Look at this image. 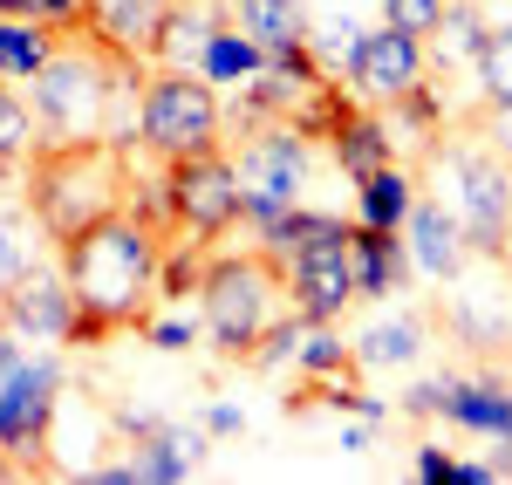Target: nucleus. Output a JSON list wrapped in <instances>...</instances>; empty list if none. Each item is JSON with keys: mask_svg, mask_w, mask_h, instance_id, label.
Here are the masks:
<instances>
[{"mask_svg": "<svg viewBox=\"0 0 512 485\" xmlns=\"http://www.w3.org/2000/svg\"><path fill=\"white\" fill-rule=\"evenodd\" d=\"M28 110H35V144H123L130 123H117V103L137 96V55L110 48L103 35H62V48L41 62L28 82Z\"/></svg>", "mask_w": 512, "mask_h": 485, "instance_id": "1", "label": "nucleus"}, {"mask_svg": "<svg viewBox=\"0 0 512 485\" xmlns=\"http://www.w3.org/2000/svg\"><path fill=\"white\" fill-rule=\"evenodd\" d=\"M55 253H62V274L76 287L82 315H103L110 328H144L151 322L164 240L130 212V205L110 212V219H96V226H82L76 240H62Z\"/></svg>", "mask_w": 512, "mask_h": 485, "instance_id": "2", "label": "nucleus"}, {"mask_svg": "<svg viewBox=\"0 0 512 485\" xmlns=\"http://www.w3.org/2000/svg\"><path fill=\"white\" fill-rule=\"evenodd\" d=\"M123 158H130L123 144H35L21 199L35 205L48 246L76 240L82 226H96V219L130 205V164Z\"/></svg>", "mask_w": 512, "mask_h": 485, "instance_id": "3", "label": "nucleus"}, {"mask_svg": "<svg viewBox=\"0 0 512 485\" xmlns=\"http://www.w3.org/2000/svg\"><path fill=\"white\" fill-rule=\"evenodd\" d=\"M437 199L472 253H512V164L478 137H431Z\"/></svg>", "mask_w": 512, "mask_h": 485, "instance_id": "4", "label": "nucleus"}, {"mask_svg": "<svg viewBox=\"0 0 512 485\" xmlns=\"http://www.w3.org/2000/svg\"><path fill=\"white\" fill-rule=\"evenodd\" d=\"M198 315L219 356L246 363L253 342L287 315V281L267 253H219L205 260V281H198Z\"/></svg>", "mask_w": 512, "mask_h": 485, "instance_id": "5", "label": "nucleus"}, {"mask_svg": "<svg viewBox=\"0 0 512 485\" xmlns=\"http://www.w3.org/2000/svg\"><path fill=\"white\" fill-rule=\"evenodd\" d=\"M137 151L178 164L198 158V151H226V103L205 76H185V69H164L137 89V130H130Z\"/></svg>", "mask_w": 512, "mask_h": 485, "instance_id": "6", "label": "nucleus"}, {"mask_svg": "<svg viewBox=\"0 0 512 485\" xmlns=\"http://www.w3.org/2000/svg\"><path fill=\"white\" fill-rule=\"evenodd\" d=\"M233 178H239V226H260L287 205H301L315 178V144L294 123H253L233 137Z\"/></svg>", "mask_w": 512, "mask_h": 485, "instance_id": "7", "label": "nucleus"}, {"mask_svg": "<svg viewBox=\"0 0 512 485\" xmlns=\"http://www.w3.org/2000/svg\"><path fill=\"white\" fill-rule=\"evenodd\" d=\"M437 335L472 356H512V274L506 253H472L437 294Z\"/></svg>", "mask_w": 512, "mask_h": 485, "instance_id": "8", "label": "nucleus"}, {"mask_svg": "<svg viewBox=\"0 0 512 485\" xmlns=\"http://www.w3.org/2000/svg\"><path fill=\"white\" fill-rule=\"evenodd\" d=\"M164 199H171V233L198 246H219L239 226V178L226 151H198L164 171Z\"/></svg>", "mask_w": 512, "mask_h": 485, "instance_id": "9", "label": "nucleus"}, {"mask_svg": "<svg viewBox=\"0 0 512 485\" xmlns=\"http://www.w3.org/2000/svg\"><path fill=\"white\" fill-rule=\"evenodd\" d=\"M335 82L349 89L362 110H390L396 96H410L417 82H431V55L424 41L403 28H362L349 41V55L335 62Z\"/></svg>", "mask_w": 512, "mask_h": 485, "instance_id": "10", "label": "nucleus"}, {"mask_svg": "<svg viewBox=\"0 0 512 485\" xmlns=\"http://www.w3.org/2000/svg\"><path fill=\"white\" fill-rule=\"evenodd\" d=\"M62 397V363L55 356H21L0 376V451L21 458L28 472H48V417Z\"/></svg>", "mask_w": 512, "mask_h": 485, "instance_id": "11", "label": "nucleus"}, {"mask_svg": "<svg viewBox=\"0 0 512 485\" xmlns=\"http://www.w3.org/2000/svg\"><path fill=\"white\" fill-rule=\"evenodd\" d=\"M355 226V219H349ZM280 281H287V308L301 322H342L355 308V267H349V233H328V240L301 246L280 260Z\"/></svg>", "mask_w": 512, "mask_h": 485, "instance_id": "12", "label": "nucleus"}, {"mask_svg": "<svg viewBox=\"0 0 512 485\" xmlns=\"http://www.w3.org/2000/svg\"><path fill=\"white\" fill-rule=\"evenodd\" d=\"M0 322L21 342H69V328H76V287H69V274L41 260L35 274L0 301Z\"/></svg>", "mask_w": 512, "mask_h": 485, "instance_id": "13", "label": "nucleus"}, {"mask_svg": "<svg viewBox=\"0 0 512 485\" xmlns=\"http://www.w3.org/2000/svg\"><path fill=\"white\" fill-rule=\"evenodd\" d=\"M403 253H410V274H424V281H451V274H465V260H472V246L458 233V219L444 212V199H417L410 205V219H403Z\"/></svg>", "mask_w": 512, "mask_h": 485, "instance_id": "14", "label": "nucleus"}, {"mask_svg": "<svg viewBox=\"0 0 512 485\" xmlns=\"http://www.w3.org/2000/svg\"><path fill=\"white\" fill-rule=\"evenodd\" d=\"M82 7H89V35H103L110 48L137 55V62H151L178 0H82Z\"/></svg>", "mask_w": 512, "mask_h": 485, "instance_id": "15", "label": "nucleus"}, {"mask_svg": "<svg viewBox=\"0 0 512 485\" xmlns=\"http://www.w3.org/2000/svg\"><path fill=\"white\" fill-rule=\"evenodd\" d=\"M349 267H355V301H390L410 281V253H403V233H383V226H349Z\"/></svg>", "mask_w": 512, "mask_h": 485, "instance_id": "16", "label": "nucleus"}, {"mask_svg": "<svg viewBox=\"0 0 512 485\" xmlns=\"http://www.w3.org/2000/svg\"><path fill=\"white\" fill-rule=\"evenodd\" d=\"M219 14H226V28H239L246 41H260L267 55H280V48H301V41L315 35L308 0H219Z\"/></svg>", "mask_w": 512, "mask_h": 485, "instance_id": "17", "label": "nucleus"}, {"mask_svg": "<svg viewBox=\"0 0 512 485\" xmlns=\"http://www.w3.org/2000/svg\"><path fill=\"white\" fill-rule=\"evenodd\" d=\"M437 417L458 431H478V438H512V390L499 376H451Z\"/></svg>", "mask_w": 512, "mask_h": 485, "instance_id": "18", "label": "nucleus"}, {"mask_svg": "<svg viewBox=\"0 0 512 485\" xmlns=\"http://www.w3.org/2000/svg\"><path fill=\"white\" fill-rule=\"evenodd\" d=\"M41 260H48V233H41L35 205H28V199H7V205H0V301L28 281Z\"/></svg>", "mask_w": 512, "mask_h": 485, "instance_id": "19", "label": "nucleus"}, {"mask_svg": "<svg viewBox=\"0 0 512 485\" xmlns=\"http://www.w3.org/2000/svg\"><path fill=\"white\" fill-rule=\"evenodd\" d=\"M328 151H335V164H342V178H349V185H355V178H369L376 164L396 158V151H390V123L376 117V110H362V103L328 130Z\"/></svg>", "mask_w": 512, "mask_h": 485, "instance_id": "20", "label": "nucleus"}, {"mask_svg": "<svg viewBox=\"0 0 512 485\" xmlns=\"http://www.w3.org/2000/svg\"><path fill=\"white\" fill-rule=\"evenodd\" d=\"M410 205H417V185H410V171H403L396 158H390V164H376L369 178H355V219H362V226L403 233Z\"/></svg>", "mask_w": 512, "mask_h": 485, "instance_id": "21", "label": "nucleus"}, {"mask_svg": "<svg viewBox=\"0 0 512 485\" xmlns=\"http://www.w3.org/2000/svg\"><path fill=\"white\" fill-rule=\"evenodd\" d=\"M219 21H226V14H219V0H212V7L178 0V7H171V21H164V41H158V55H151V62L198 76V55H205V41L219 35Z\"/></svg>", "mask_w": 512, "mask_h": 485, "instance_id": "22", "label": "nucleus"}, {"mask_svg": "<svg viewBox=\"0 0 512 485\" xmlns=\"http://www.w3.org/2000/svg\"><path fill=\"white\" fill-rule=\"evenodd\" d=\"M349 356H355V369L417 363V356H424V315H383V322H369L349 342Z\"/></svg>", "mask_w": 512, "mask_h": 485, "instance_id": "23", "label": "nucleus"}, {"mask_svg": "<svg viewBox=\"0 0 512 485\" xmlns=\"http://www.w3.org/2000/svg\"><path fill=\"white\" fill-rule=\"evenodd\" d=\"M355 219V212H349ZM349 219L342 212H308V205H287V212H274V219H260L253 233H260V253L267 260H287V253H301V246H315V240H328V233H349Z\"/></svg>", "mask_w": 512, "mask_h": 485, "instance_id": "24", "label": "nucleus"}, {"mask_svg": "<svg viewBox=\"0 0 512 485\" xmlns=\"http://www.w3.org/2000/svg\"><path fill=\"white\" fill-rule=\"evenodd\" d=\"M260 62H267V48L219 21V35L205 41V55H198V76L212 82V89H246V82L260 76Z\"/></svg>", "mask_w": 512, "mask_h": 485, "instance_id": "25", "label": "nucleus"}, {"mask_svg": "<svg viewBox=\"0 0 512 485\" xmlns=\"http://www.w3.org/2000/svg\"><path fill=\"white\" fill-rule=\"evenodd\" d=\"M55 48H62V35H55V28L0 14V82H35L41 62H48Z\"/></svg>", "mask_w": 512, "mask_h": 485, "instance_id": "26", "label": "nucleus"}, {"mask_svg": "<svg viewBox=\"0 0 512 485\" xmlns=\"http://www.w3.org/2000/svg\"><path fill=\"white\" fill-rule=\"evenodd\" d=\"M294 369L315 376V397H321L328 383H349L355 356H349V342L335 335V322H308L301 328V349H294Z\"/></svg>", "mask_w": 512, "mask_h": 485, "instance_id": "27", "label": "nucleus"}, {"mask_svg": "<svg viewBox=\"0 0 512 485\" xmlns=\"http://www.w3.org/2000/svg\"><path fill=\"white\" fill-rule=\"evenodd\" d=\"M478 41H485V21H478V7H444V21H437V35L424 41V55H431V69H458V62H472Z\"/></svg>", "mask_w": 512, "mask_h": 485, "instance_id": "28", "label": "nucleus"}, {"mask_svg": "<svg viewBox=\"0 0 512 485\" xmlns=\"http://www.w3.org/2000/svg\"><path fill=\"white\" fill-rule=\"evenodd\" d=\"M472 82L485 103H506L512 96V21L485 28V41H478V55H472Z\"/></svg>", "mask_w": 512, "mask_h": 485, "instance_id": "29", "label": "nucleus"}, {"mask_svg": "<svg viewBox=\"0 0 512 485\" xmlns=\"http://www.w3.org/2000/svg\"><path fill=\"white\" fill-rule=\"evenodd\" d=\"M35 110H28V96H14V82H0V171L14 158H28L35 151Z\"/></svg>", "mask_w": 512, "mask_h": 485, "instance_id": "30", "label": "nucleus"}, {"mask_svg": "<svg viewBox=\"0 0 512 485\" xmlns=\"http://www.w3.org/2000/svg\"><path fill=\"white\" fill-rule=\"evenodd\" d=\"M0 14L41 21V28H55V35H82V28H89V7H82V0H0Z\"/></svg>", "mask_w": 512, "mask_h": 485, "instance_id": "31", "label": "nucleus"}, {"mask_svg": "<svg viewBox=\"0 0 512 485\" xmlns=\"http://www.w3.org/2000/svg\"><path fill=\"white\" fill-rule=\"evenodd\" d=\"M301 315H294V308H287V315H280L274 328H267V335H260V342H253V356H246V363L253 369H280V363H294V349H301Z\"/></svg>", "mask_w": 512, "mask_h": 485, "instance_id": "32", "label": "nucleus"}, {"mask_svg": "<svg viewBox=\"0 0 512 485\" xmlns=\"http://www.w3.org/2000/svg\"><path fill=\"white\" fill-rule=\"evenodd\" d=\"M444 7H451V0H383V28H403V35L431 41L437 21H444Z\"/></svg>", "mask_w": 512, "mask_h": 485, "instance_id": "33", "label": "nucleus"}, {"mask_svg": "<svg viewBox=\"0 0 512 485\" xmlns=\"http://www.w3.org/2000/svg\"><path fill=\"white\" fill-rule=\"evenodd\" d=\"M444 390H451V376H424V383L403 390V410H410V417H437V410H444Z\"/></svg>", "mask_w": 512, "mask_h": 485, "instance_id": "34", "label": "nucleus"}, {"mask_svg": "<svg viewBox=\"0 0 512 485\" xmlns=\"http://www.w3.org/2000/svg\"><path fill=\"white\" fill-rule=\"evenodd\" d=\"M485 144L512 164V96L506 103H485Z\"/></svg>", "mask_w": 512, "mask_h": 485, "instance_id": "35", "label": "nucleus"}, {"mask_svg": "<svg viewBox=\"0 0 512 485\" xmlns=\"http://www.w3.org/2000/svg\"><path fill=\"white\" fill-rule=\"evenodd\" d=\"M192 322H144V342L151 349H164V356H178V349H192Z\"/></svg>", "mask_w": 512, "mask_h": 485, "instance_id": "36", "label": "nucleus"}, {"mask_svg": "<svg viewBox=\"0 0 512 485\" xmlns=\"http://www.w3.org/2000/svg\"><path fill=\"white\" fill-rule=\"evenodd\" d=\"M410 472H417V479H451V451H444V445H417Z\"/></svg>", "mask_w": 512, "mask_h": 485, "instance_id": "37", "label": "nucleus"}, {"mask_svg": "<svg viewBox=\"0 0 512 485\" xmlns=\"http://www.w3.org/2000/svg\"><path fill=\"white\" fill-rule=\"evenodd\" d=\"M499 472H492V458H451V479L444 485H492Z\"/></svg>", "mask_w": 512, "mask_h": 485, "instance_id": "38", "label": "nucleus"}, {"mask_svg": "<svg viewBox=\"0 0 512 485\" xmlns=\"http://www.w3.org/2000/svg\"><path fill=\"white\" fill-rule=\"evenodd\" d=\"M205 431H212V438H239V431H246V417H239L233 404H212V410H205Z\"/></svg>", "mask_w": 512, "mask_h": 485, "instance_id": "39", "label": "nucleus"}, {"mask_svg": "<svg viewBox=\"0 0 512 485\" xmlns=\"http://www.w3.org/2000/svg\"><path fill=\"white\" fill-rule=\"evenodd\" d=\"M21 356H28V349H21V335H14V342H0V376H7V369L21 363Z\"/></svg>", "mask_w": 512, "mask_h": 485, "instance_id": "40", "label": "nucleus"}, {"mask_svg": "<svg viewBox=\"0 0 512 485\" xmlns=\"http://www.w3.org/2000/svg\"><path fill=\"white\" fill-rule=\"evenodd\" d=\"M492 472H499V479H512V438H499V458H492Z\"/></svg>", "mask_w": 512, "mask_h": 485, "instance_id": "41", "label": "nucleus"}, {"mask_svg": "<svg viewBox=\"0 0 512 485\" xmlns=\"http://www.w3.org/2000/svg\"><path fill=\"white\" fill-rule=\"evenodd\" d=\"M0 479H14V458H7V451H0Z\"/></svg>", "mask_w": 512, "mask_h": 485, "instance_id": "42", "label": "nucleus"}]
</instances>
